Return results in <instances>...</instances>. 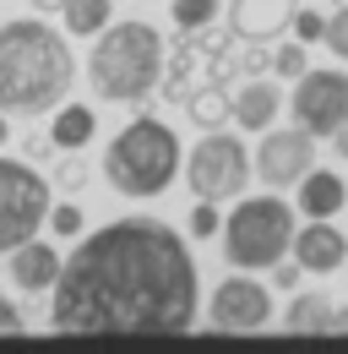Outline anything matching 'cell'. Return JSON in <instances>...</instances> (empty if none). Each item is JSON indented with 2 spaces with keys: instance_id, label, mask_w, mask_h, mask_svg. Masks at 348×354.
Here are the masks:
<instances>
[{
  "instance_id": "5bb4252c",
  "label": "cell",
  "mask_w": 348,
  "mask_h": 354,
  "mask_svg": "<svg viewBox=\"0 0 348 354\" xmlns=\"http://www.w3.org/2000/svg\"><path fill=\"white\" fill-rule=\"evenodd\" d=\"M278 104H283V98H278V88H272V82H245V88L234 93V104H229V115H234V120H240V126H245V131H267V126H272V120H278Z\"/></svg>"
},
{
  "instance_id": "d6986e66",
  "label": "cell",
  "mask_w": 348,
  "mask_h": 354,
  "mask_svg": "<svg viewBox=\"0 0 348 354\" xmlns=\"http://www.w3.org/2000/svg\"><path fill=\"white\" fill-rule=\"evenodd\" d=\"M185 109H191V120L207 126V131H218V126L229 120V98H223L218 88H196L191 98H185Z\"/></svg>"
},
{
  "instance_id": "484cf974",
  "label": "cell",
  "mask_w": 348,
  "mask_h": 354,
  "mask_svg": "<svg viewBox=\"0 0 348 354\" xmlns=\"http://www.w3.org/2000/svg\"><path fill=\"white\" fill-rule=\"evenodd\" d=\"M0 333H28V322H22V310L11 306L6 295H0Z\"/></svg>"
},
{
  "instance_id": "f1b7e54d",
  "label": "cell",
  "mask_w": 348,
  "mask_h": 354,
  "mask_svg": "<svg viewBox=\"0 0 348 354\" xmlns=\"http://www.w3.org/2000/svg\"><path fill=\"white\" fill-rule=\"evenodd\" d=\"M49 153H55V136H28V164H49Z\"/></svg>"
},
{
  "instance_id": "7c38bea8",
  "label": "cell",
  "mask_w": 348,
  "mask_h": 354,
  "mask_svg": "<svg viewBox=\"0 0 348 354\" xmlns=\"http://www.w3.org/2000/svg\"><path fill=\"white\" fill-rule=\"evenodd\" d=\"M294 262L304 272H338L348 262V240L332 218H310L304 229H294Z\"/></svg>"
},
{
  "instance_id": "4dcf8cb0",
  "label": "cell",
  "mask_w": 348,
  "mask_h": 354,
  "mask_svg": "<svg viewBox=\"0 0 348 354\" xmlns=\"http://www.w3.org/2000/svg\"><path fill=\"white\" fill-rule=\"evenodd\" d=\"M332 147H338V158H348V126H343L338 136H332Z\"/></svg>"
},
{
  "instance_id": "d6a6232c",
  "label": "cell",
  "mask_w": 348,
  "mask_h": 354,
  "mask_svg": "<svg viewBox=\"0 0 348 354\" xmlns=\"http://www.w3.org/2000/svg\"><path fill=\"white\" fill-rule=\"evenodd\" d=\"M6 136H11V126H6V109H0V147H6Z\"/></svg>"
},
{
  "instance_id": "f546056e",
  "label": "cell",
  "mask_w": 348,
  "mask_h": 354,
  "mask_svg": "<svg viewBox=\"0 0 348 354\" xmlns=\"http://www.w3.org/2000/svg\"><path fill=\"white\" fill-rule=\"evenodd\" d=\"M28 6H33V11H39V17H49V11H60V6H66V0H28Z\"/></svg>"
},
{
  "instance_id": "1f68e13d",
  "label": "cell",
  "mask_w": 348,
  "mask_h": 354,
  "mask_svg": "<svg viewBox=\"0 0 348 354\" xmlns=\"http://www.w3.org/2000/svg\"><path fill=\"white\" fill-rule=\"evenodd\" d=\"M332 333H348V310H332Z\"/></svg>"
},
{
  "instance_id": "ac0fdd59",
  "label": "cell",
  "mask_w": 348,
  "mask_h": 354,
  "mask_svg": "<svg viewBox=\"0 0 348 354\" xmlns=\"http://www.w3.org/2000/svg\"><path fill=\"white\" fill-rule=\"evenodd\" d=\"M289 333H332V300L327 295H300L294 310L283 316Z\"/></svg>"
},
{
  "instance_id": "4316f807",
  "label": "cell",
  "mask_w": 348,
  "mask_h": 354,
  "mask_svg": "<svg viewBox=\"0 0 348 354\" xmlns=\"http://www.w3.org/2000/svg\"><path fill=\"white\" fill-rule=\"evenodd\" d=\"M272 283L278 289H300V262H272Z\"/></svg>"
},
{
  "instance_id": "7402d4cb",
  "label": "cell",
  "mask_w": 348,
  "mask_h": 354,
  "mask_svg": "<svg viewBox=\"0 0 348 354\" xmlns=\"http://www.w3.org/2000/svg\"><path fill=\"white\" fill-rule=\"evenodd\" d=\"M272 71L289 77V82H300L304 71H310V66H304V44H283L278 55H272Z\"/></svg>"
},
{
  "instance_id": "8992f818",
  "label": "cell",
  "mask_w": 348,
  "mask_h": 354,
  "mask_svg": "<svg viewBox=\"0 0 348 354\" xmlns=\"http://www.w3.org/2000/svg\"><path fill=\"white\" fill-rule=\"evenodd\" d=\"M49 180L28 158H0V257H11L22 240H33L49 218Z\"/></svg>"
},
{
  "instance_id": "277c9868",
  "label": "cell",
  "mask_w": 348,
  "mask_h": 354,
  "mask_svg": "<svg viewBox=\"0 0 348 354\" xmlns=\"http://www.w3.org/2000/svg\"><path fill=\"white\" fill-rule=\"evenodd\" d=\"M174 169H180V142L164 120H153V115H136L126 131L109 142V153H104V175L109 185L130 196V202H153V196H164L174 185Z\"/></svg>"
},
{
  "instance_id": "52a82bcc",
  "label": "cell",
  "mask_w": 348,
  "mask_h": 354,
  "mask_svg": "<svg viewBox=\"0 0 348 354\" xmlns=\"http://www.w3.org/2000/svg\"><path fill=\"white\" fill-rule=\"evenodd\" d=\"M185 180H191V191L207 196V202L245 196V180H251V153H245V142H240V136H223V131L202 136L196 153H191V164H185Z\"/></svg>"
},
{
  "instance_id": "7a4b0ae2",
  "label": "cell",
  "mask_w": 348,
  "mask_h": 354,
  "mask_svg": "<svg viewBox=\"0 0 348 354\" xmlns=\"http://www.w3.org/2000/svg\"><path fill=\"white\" fill-rule=\"evenodd\" d=\"M77 82V60L66 33H55L44 17L0 22V109L6 115H44L66 104Z\"/></svg>"
},
{
  "instance_id": "9a60e30c",
  "label": "cell",
  "mask_w": 348,
  "mask_h": 354,
  "mask_svg": "<svg viewBox=\"0 0 348 354\" xmlns=\"http://www.w3.org/2000/svg\"><path fill=\"white\" fill-rule=\"evenodd\" d=\"M348 202V185L338 175H327V169H310V175L300 180V207L304 218H332V213H343Z\"/></svg>"
},
{
  "instance_id": "cb8c5ba5",
  "label": "cell",
  "mask_w": 348,
  "mask_h": 354,
  "mask_svg": "<svg viewBox=\"0 0 348 354\" xmlns=\"http://www.w3.org/2000/svg\"><path fill=\"white\" fill-rule=\"evenodd\" d=\"M321 33H327V17L321 11H294V39L300 44H321Z\"/></svg>"
},
{
  "instance_id": "ffe728a7",
  "label": "cell",
  "mask_w": 348,
  "mask_h": 354,
  "mask_svg": "<svg viewBox=\"0 0 348 354\" xmlns=\"http://www.w3.org/2000/svg\"><path fill=\"white\" fill-rule=\"evenodd\" d=\"M169 11H174V28L196 33V28H207L218 17V0H169Z\"/></svg>"
},
{
  "instance_id": "83f0119b",
  "label": "cell",
  "mask_w": 348,
  "mask_h": 354,
  "mask_svg": "<svg viewBox=\"0 0 348 354\" xmlns=\"http://www.w3.org/2000/svg\"><path fill=\"white\" fill-rule=\"evenodd\" d=\"M82 180H87V164H77V158L60 164V185H66V191H82Z\"/></svg>"
},
{
  "instance_id": "44dd1931",
  "label": "cell",
  "mask_w": 348,
  "mask_h": 354,
  "mask_svg": "<svg viewBox=\"0 0 348 354\" xmlns=\"http://www.w3.org/2000/svg\"><path fill=\"white\" fill-rule=\"evenodd\" d=\"M321 44L332 49L338 60H348V0H343V11H332V17H327V33H321Z\"/></svg>"
},
{
  "instance_id": "5b68a950",
  "label": "cell",
  "mask_w": 348,
  "mask_h": 354,
  "mask_svg": "<svg viewBox=\"0 0 348 354\" xmlns=\"http://www.w3.org/2000/svg\"><path fill=\"white\" fill-rule=\"evenodd\" d=\"M294 251V207L283 196H240L223 218V257L234 267H272Z\"/></svg>"
},
{
  "instance_id": "d4e9b609",
  "label": "cell",
  "mask_w": 348,
  "mask_h": 354,
  "mask_svg": "<svg viewBox=\"0 0 348 354\" xmlns=\"http://www.w3.org/2000/svg\"><path fill=\"white\" fill-rule=\"evenodd\" d=\"M191 234H196V240H213V234H218V202H207V196L196 202V213H191Z\"/></svg>"
},
{
  "instance_id": "30bf717a",
  "label": "cell",
  "mask_w": 348,
  "mask_h": 354,
  "mask_svg": "<svg viewBox=\"0 0 348 354\" xmlns=\"http://www.w3.org/2000/svg\"><path fill=\"white\" fill-rule=\"evenodd\" d=\"M310 169H316V136L304 131V126L261 136V147H256V175L267 180V185H300Z\"/></svg>"
},
{
  "instance_id": "9c48e42d",
  "label": "cell",
  "mask_w": 348,
  "mask_h": 354,
  "mask_svg": "<svg viewBox=\"0 0 348 354\" xmlns=\"http://www.w3.org/2000/svg\"><path fill=\"white\" fill-rule=\"evenodd\" d=\"M213 333H261L272 322V289L256 278H223L207 306Z\"/></svg>"
},
{
  "instance_id": "e0dca14e",
  "label": "cell",
  "mask_w": 348,
  "mask_h": 354,
  "mask_svg": "<svg viewBox=\"0 0 348 354\" xmlns=\"http://www.w3.org/2000/svg\"><path fill=\"white\" fill-rule=\"evenodd\" d=\"M109 11H115V0H66L60 6V22H66L71 39H93V33L109 28Z\"/></svg>"
},
{
  "instance_id": "6da1fadb",
  "label": "cell",
  "mask_w": 348,
  "mask_h": 354,
  "mask_svg": "<svg viewBox=\"0 0 348 354\" xmlns=\"http://www.w3.org/2000/svg\"><path fill=\"white\" fill-rule=\"evenodd\" d=\"M49 333L66 338H180L196 327V262L158 218L93 229L60 262Z\"/></svg>"
},
{
  "instance_id": "4fadbf2b",
  "label": "cell",
  "mask_w": 348,
  "mask_h": 354,
  "mask_svg": "<svg viewBox=\"0 0 348 354\" xmlns=\"http://www.w3.org/2000/svg\"><path fill=\"white\" fill-rule=\"evenodd\" d=\"M60 262L66 257H55V245H44L39 234L33 240H22L17 251H11V283L22 289V295H44V289H55V278H60Z\"/></svg>"
},
{
  "instance_id": "2e32d148",
  "label": "cell",
  "mask_w": 348,
  "mask_h": 354,
  "mask_svg": "<svg viewBox=\"0 0 348 354\" xmlns=\"http://www.w3.org/2000/svg\"><path fill=\"white\" fill-rule=\"evenodd\" d=\"M98 131V115L87 109V104H55V120H49V136H55V147H66V153H82L87 142Z\"/></svg>"
},
{
  "instance_id": "ba28073f",
  "label": "cell",
  "mask_w": 348,
  "mask_h": 354,
  "mask_svg": "<svg viewBox=\"0 0 348 354\" xmlns=\"http://www.w3.org/2000/svg\"><path fill=\"white\" fill-rule=\"evenodd\" d=\"M294 126L310 136H338L348 126V71H304L294 88Z\"/></svg>"
},
{
  "instance_id": "3957f363",
  "label": "cell",
  "mask_w": 348,
  "mask_h": 354,
  "mask_svg": "<svg viewBox=\"0 0 348 354\" xmlns=\"http://www.w3.org/2000/svg\"><path fill=\"white\" fill-rule=\"evenodd\" d=\"M87 77H93L98 98H109V104L147 98L158 88V77H164V39H158V28H147V22H109L98 33L93 55H87Z\"/></svg>"
},
{
  "instance_id": "836d02e7",
  "label": "cell",
  "mask_w": 348,
  "mask_h": 354,
  "mask_svg": "<svg viewBox=\"0 0 348 354\" xmlns=\"http://www.w3.org/2000/svg\"><path fill=\"white\" fill-rule=\"evenodd\" d=\"M343 207H348V202H343Z\"/></svg>"
},
{
  "instance_id": "603a6c76",
  "label": "cell",
  "mask_w": 348,
  "mask_h": 354,
  "mask_svg": "<svg viewBox=\"0 0 348 354\" xmlns=\"http://www.w3.org/2000/svg\"><path fill=\"white\" fill-rule=\"evenodd\" d=\"M49 229L66 234V240L82 234V207H77V202H55V207H49Z\"/></svg>"
},
{
  "instance_id": "8fae6325",
  "label": "cell",
  "mask_w": 348,
  "mask_h": 354,
  "mask_svg": "<svg viewBox=\"0 0 348 354\" xmlns=\"http://www.w3.org/2000/svg\"><path fill=\"white\" fill-rule=\"evenodd\" d=\"M294 0H229V33L245 44H272L283 28H294Z\"/></svg>"
}]
</instances>
